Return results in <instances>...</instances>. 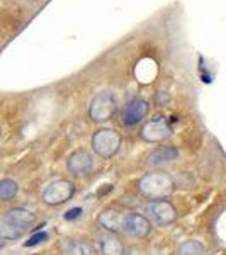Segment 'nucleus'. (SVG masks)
<instances>
[{
  "mask_svg": "<svg viewBox=\"0 0 226 255\" xmlns=\"http://www.w3.org/2000/svg\"><path fill=\"white\" fill-rule=\"evenodd\" d=\"M174 134L172 126L168 125V121L165 118L157 116L153 119H150L148 123H145V126L141 128V138L148 143H160L165 141Z\"/></svg>",
  "mask_w": 226,
  "mask_h": 255,
  "instance_id": "nucleus-6",
  "label": "nucleus"
},
{
  "mask_svg": "<svg viewBox=\"0 0 226 255\" xmlns=\"http://www.w3.org/2000/svg\"><path fill=\"white\" fill-rule=\"evenodd\" d=\"M24 233H26V228H22V226L7 223V221L0 223V238L2 240H19V238H22Z\"/></svg>",
  "mask_w": 226,
  "mask_h": 255,
  "instance_id": "nucleus-15",
  "label": "nucleus"
},
{
  "mask_svg": "<svg viewBox=\"0 0 226 255\" xmlns=\"http://www.w3.org/2000/svg\"><path fill=\"white\" fill-rule=\"evenodd\" d=\"M148 111H150V106H148L145 99H131V101H128V104L122 108V123L126 126L138 125V123H141L145 119Z\"/></svg>",
  "mask_w": 226,
  "mask_h": 255,
  "instance_id": "nucleus-8",
  "label": "nucleus"
},
{
  "mask_svg": "<svg viewBox=\"0 0 226 255\" xmlns=\"http://www.w3.org/2000/svg\"><path fill=\"white\" fill-rule=\"evenodd\" d=\"M99 245H101V252L102 255H122L124 254V244L122 240L117 237V233L113 232H102L97 237Z\"/></svg>",
  "mask_w": 226,
  "mask_h": 255,
  "instance_id": "nucleus-11",
  "label": "nucleus"
},
{
  "mask_svg": "<svg viewBox=\"0 0 226 255\" xmlns=\"http://www.w3.org/2000/svg\"><path fill=\"white\" fill-rule=\"evenodd\" d=\"M80 216H82V208H72V209H68V211L63 215V218H65L67 221L79 220Z\"/></svg>",
  "mask_w": 226,
  "mask_h": 255,
  "instance_id": "nucleus-19",
  "label": "nucleus"
},
{
  "mask_svg": "<svg viewBox=\"0 0 226 255\" xmlns=\"http://www.w3.org/2000/svg\"><path fill=\"white\" fill-rule=\"evenodd\" d=\"M19 186L15 180L12 179H3L0 180V201H10L17 196Z\"/></svg>",
  "mask_w": 226,
  "mask_h": 255,
  "instance_id": "nucleus-16",
  "label": "nucleus"
},
{
  "mask_svg": "<svg viewBox=\"0 0 226 255\" xmlns=\"http://www.w3.org/2000/svg\"><path fill=\"white\" fill-rule=\"evenodd\" d=\"M204 245L199 240H187L179 247V255H203Z\"/></svg>",
  "mask_w": 226,
  "mask_h": 255,
  "instance_id": "nucleus-17",
  "label": "nucleus"
},
{
  "mask_svg": "<svg viewBox=\"0 0 226 255\" xmlns=\"http://www.w3.org/2000/svg\"><path fill=\"white\" fill-rule=\"evenodd\" d=\"M117 97L109 90H102L90 101L89 116L94 123H106L116 114Z\"/></svg>",
  "mask_w": 226,
  "mask_h": 255,
  "instance_id": "nucleus-2",
  "label": "nucleus"
},
{
  "mask_svg": "<svg viewBox=\"0 0 226 255\" xmlns=\"http://www.w3.org/2000/svg\"><path fill=\"white\" fill-rule=\"evenodd\" d=\"M63 250L67 255H97L96 249L84 240H65Z\"/></svg>",
  "mask_w": 226,
  "mask_h": 255,
  "instance_id": "nucleus-14",
  "label": "nucleus"
},
{
  "mask_svg": "<svg viewBox=\"0 0 226 255\" xmlns=\"http://www.w3.org/2000/svg\"><path fill=\"white\" fill-rule=\"evenodd\" d=\"M67 167L70 174L73 175H85L94 168V155L87 150H77L67 160Z\"/></svg>",
  "mask_w": 226,
  "mask_h": 255,
  "instance_id": "nucleus-9",
  "label": "nucleus"
},
{
  "mask_svg": "<svg viewBox=\"0 0 226 255\" xmlns=\"http://www.w3.org/2000/svg\"><path fill=\"white\" fill-rule=\"evenodd\" d=\"M121 148V134L114 129L104 128L94 133L92 136V150L101 158H113Z\"/></svg>",
  "mask_w": 226,
  "mask_h": 255,
  "instance_id": "nucleus-3",
  "label": "nucleus"
},
{
  "mask_svg": "<svg viewBox=\"0 0 226 255\" xmlns=\"http://www.w3.org/2000/svg\"><path fill=\"white\" fill-rule=\"evenodd\" d=\"M177 158H179V150L175 146H158L153 151H150L146 163L150 167H160L175 162Z\"/></svg>",
  "mask_w": 226,
  "mask_h": 255,
  "instance_id": "nucleus-12",
  "label": "nucleus"
},
{
  "mask_svg": "<svg viewBox=\"0 0 226 255\" xmlns=\"http://www.w3.org/2000/svg\"><path fill=\"white\" fill-rule=\"evenodd\" d=\"M97 221L106 232L113 233H121L122 232V221H124V213L117 211V209L108 208L102 209L97 216Z\"/></svg>",
  "mask_w": 226,
  "mask_h": 255,
  "instance_id": "nucleus-10",
  "label": "nucleus"
},
{
  "mask_svg": "<svg viewBox=\"0 0 226 255\" xmlns=\"http://www.w3.org/2000/svg\"><path fill=\"white\" fill-rule=\"evenodd\" d=\"M75 194V186L73 182H70L67 179H58L49 182L46 187H44L43 194H41V199L46 206H60V204L68 203L70 199Z\"/></svg>",
  "mask_w": 226,
  "mask_h": 255,
  "instance_id": "nucleus-4",
  "label": "nucleus"
},
{
  "mask_svg": "<svg viewBox=\"0 0 226 255\" xmlns=\"http://www.w3.org/2000/svg\"><path fill=\"white\" fill-rule=\"evenodd\" d=\"M3 247H5V240H2V238H0V249H3Z\"/></svg>",
  "mask_w": 226,
  "mask_h": 255,
  "instance_id": "nucleus-20",
  "label": "nucleus"
},
{
  "mask_svg": "<svg viewBox=\"0 0 226 255\" xmlns=\"http://www.w3.org/2000/svg\"><path fill=\"white\" fill-rule=\"evenodd\" d=\"M46 240H48V233L46 232H38V233H34V235H32L26 244H24V247L29 249V247H36V245L43 244V242H46Z\"/></svg>",
  "mask_w": 226,
  "mask_h": 255,
  "instance_id": "nucleus-18",
  "label": "nucleus"
},
{
  "mask_svg": "<svg viewBox=\"0 0 226 255\" xmlns=\"http://www.w3.org/2000/svg\"><path fill=\"white\" fill-rule=\"evenodd\" d=\"M146 218L157 226H168L177 220V209L165 199L150 201L146 206Z\"/></svg>",
  "mask_w": 226,
  "mask_h": 255,
  "instance_id": "nucleus-5",
  "label": "nucleus"
},
{
  "mask_svg": "<svg viewBox=\"0 0 226 255\" xmlns=\"http://www.w3.org/2000/svg\"><path fill=\"white\" fill-rule=\"evenodd\" d=\"M34 220H36L34 215L24 208H12L5 213V216H3V221H7V223H14L17 226H22V228H27L29 225H32L34 223Z\"/></svg>",
  "mask_w": 226,
  "mask_h": 255,
  "instance_id": "nucleus-13",
  "label": "nucleus"
},
{
  "mask_svg": "<svg viewBox=\"0 0 226 255\" xmlns=\"http://www.w3.org/2000/svg\"><path fill=\"white\" fill-rule=\"evenodd\" d=\"M151 232V221L139 213H126L122 221V232L131 238H145Z\"/></svg>",
  "mask_w": 226,
  "mask_h": 255,
  "instance_id": "nucleus-7",
  "label": "nucleus"
},
{
  "mask_svg": "<svg viewBox=\"0 0 226 255\" xmlns=\"http://www.w3.org/2000/svg\"><path fill=\"white\" fill-rule=\"evenodd\" d=\"M138 189L146 199L158 201L172 196L175 189V182L165 172H151V174H146L139 179Z\"/></svg>",
  "mask_w": 226,
  "mask_h": 255,
  "instance_id": "nucleus-1",
  "label": "nucleus"
}]
</instances>
